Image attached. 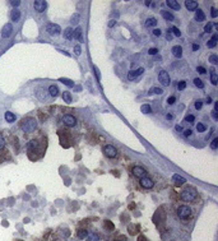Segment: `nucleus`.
<instances>
[{
  "label": "nucleus",
  "mask_w": 218,
  "mask_h": 241,
  "mask_svg": "<svg viewBox=\"0 0 218 241\" xmlns=\"http://www.w3.org/2000/svg\"><path fill=\"white\" fill-rule=\"evenodd\" d=\"M198 197V193L194 188H186L181 191V199L184 202H194Z\"/></svg>",
  "instance_id": "f257e3e1"
},
{
  "label": "nucleus",
  "mask_w": 218,
  "mask_h": 241,
  "mask_svg": "<svg viewBox=\"0 0 218 241\" xmlns=\"http://www.w3.org/2000/svg\"><path fill=\"white\" fill-rule=\"evenodd\" d=\"M37 127V121L33 118H28L22 123V130L24 133H32Z\"/></svg>",
  "instance_id": "f03ea898"
},
{
  "label": "nucleus",
  "mask_w": 218,
  "mask_h": 241,
  "mask_svg": "<svg viewBox=\"0 0 218 241\" xmlns=\"http://www.w3.org/2000/svg\"><path fill=\"white\" fill-rule=\"evenodd\" d=\"M190 214H191V208L189 207V206H181V207L177 208V216L180 218L185 219V218H187Z\"/></svg>",
  "instance_id": "7ed1b4c3"
},
{
  "label": "nucleus",
  "mask_w": 218,
  "mask_h": 241,
  "mask_svg": "<svg viewBox=\"0 0 218 241\" xmlns=\"http://www.w3.org/2000/svg\"><path fill=\"white\" fill-rule=\"evenodd\" d=\"M103 153H105V156L109 157V158H113V157H116L117 155V151L116 148L111 146V144H109V146H105L103 147Z\"/></svg>",
  "instance_id": "20e7f679"
},
{
  "label": "nucleus",
  "mask_w": 218,
  "mask_h": 241,
  "mask_svg": "<svg viewBox=\"0 0 218 241\" xmlns=\"http://www.w3.org/2000/svg\"><path fill=\"white\" fill-rule=\"evenodd\" d=\"M158 81L162 85H168L170 84V75L166 70H161L158 74Z\"/></svg>",
  "instance_id": "39448f33"
},
{
  "label": "nucleus",
  "mask_w": 218,
  "mask_h": 241,
  "mask_svg": "<svg viewBox=\"0 0 218 241\" xmlns=\"http://www.w3.org/2000/svg\"><path fill=\"white\" fill-rule=\"evenodd\" d=\"M46 31L49 32L50 35H59V33L61 32L60 27H59L58 24H55V23H49V24H47Z\"/></svg>",
  "instance_id": "423d86ee"
},
{
  "label": "nucleus",
  "mask_w": 218,
  "mask_h": 241,
  "mask_svg": "<svg viewBox=\"0 0 218 241\" xmlns=\"http://www.w3.org/2000/svg\"><path fill=\"white\" fill-rule=\"evenodd\" d=\"M63 123L66 125V127H74L75 123H77V120H75V118L73 116V115H64V116H63Z\"/></svg>",
  "instance_id": "0eeeda50"
},
{
  "label": "nucleus",
  "mask_w": 218,
  "mask_h": 241,
  "mask_svg": "<svg viewBox=\"0 0 218 241\" xmlns=\"http://www.w3.org/2000/svg\"><path fill=\"white\" fill-rule=\"evenodd\" d=\"M33 6H35V9L37 12H43L45 9L47 8V3L45 2V0H36V2L33 3Z\"/></svg>",
  "instance_id": "6e6552de"
},
{
  "label": "nucleus",
  "mask_w": 218,
  "mask_h": 241,
  "mask_svg": "<svg viewBox=\"0 0 218 241\" xmlns=\"http://www.w3.org/2000/svg\"><path fill=\"white\" fill-rule=\"evenodd\" d=\"M140 185L143 186L144 189H150V188H153V185H154V182H153V180L152 179H149V177H142L140 179Z\"/></svg>",
  "instance_id": "1a4fd4ad"
},
{
  "label": "nucleus",
  "mask_w": 218,
  "mask_h": 241,
  "mask_svg": "<svg viewBox=\"0 0 218 241\" xmlns=\"http://www.w3.org/2000/svg\"><path fill=\"white\" fill-rule=\"evenodd\" d=\"M133 173L137 176V177H144L146 176V173L147 171L143 168V167H140V166H135V167H133Z\"/></svg>",
  "instance_id": "9d476101"
},
{
  "label": "nucleus",
  "mask_w": 218,
  "mask_h": 241,
  "mask_svg": "<svg viewBox=\"0 0 218 241\" xmlns=\"http://www.w3.org/2000/svg\"><path fill=\"white\" fill-rule=\"evenodd\" d=\"M12 32H13V27H12V24L10 23H6L4 27H3V30H2V36L3 37H9L12 35Z\"/></svg>",
  "instance_id": "9b49d317"
},
{
  "label": "nucleus",
  "mask_w": 218,
  "mask_h": 241,
  "mask_svg": "<svg viewBox=\"0 0 218 241\" xmlns=\"http://www.w3.org/2000/svg\"><path fill=\"white\" fill-rule=\"evenodd\" d=\"M185 6H186L187 10L193 12V10H196L199 4H198V2H194V0H186V2H185Z\"/></svg>",
  "instance_id": "f8f14e48"
},
{
  "label": "nucleus",
  "mask_w": 218,
  "mask_h": 241,
  "mask_svg": "<svg viewBox=\"0 0 218 241\" xmlns=\"http://www.w3.org/2000/svg\"><path fill=\"white\" fill-rule=\"evenodd\" d=\"M172 180H174V182H175V185H177V186L185 184V181H186L185 177L180 176V175H174V176H172Z\"/></svg>",
  "instance_id": "ddd939ff"
},
{
  "label": "nucleus",
  "mask_w": 218,
  "mask_h": 241,
  "mask_svg": "<svg viewBox=\"0 0 218 241\" xmlns=\"http://www.w3.org/2000/svg\"><path fill=\"white\" fill-rule=\"evenodd\" d=\"M10 18H12V21L18 22L21 19V12L18 10V9H13L12 13H10Z\"/></svg>",
  "instance_id": "4468645a"
},
{
  "label": "nucleus",
  "mask_w": 218,
  "mask_h": 241,
  "mask_svg": "<svg viewBox=\"0 0 218 241\" xmlns=\"http://www.w3.org/2000/svg\"><path fill=\"white\" fill-rule=\"evenodd\" d=\"M172 55L175 57H181V55H183V47L181 46H174L172 47Z\"/></svg>",
  "instance_id": "2eb2a0df"
},
{
  "label": "nucleus",
  "mask_w": 218,
  "mask_h": 241,
  "mask_svg": "<svg viewBox=\"0 0 218 241\" xmlns=\"http://www.w3.org/2000/svg\"><path fill=\"white\" fill-rule=\"evenodd\" d=\"M74 36H75V38H77V40H78L80 44L84 42V38H83V33H82V28H80V27H78L77 30H75Z\"/></svg>",
  "instance_id": "dca6fc26"
},
{
  "label": "nucleus",
  "mask_w": 218,
  "mask_h": 241,
  "mask_svg": "<svg viewBox=\"0 0 218 241\" xmlns=\"http://www.w3.org/2000/svg\"><path fill=\"white\" fill-rule=\"evenodd\" d=\"M49 93H50L51 97H56V96L59 94V88H58V85H55V84L50 85V87H49Z\"/></svg>",
  "instance_id": "f3484780"
},
{
  "label": "nucleus",
  "mask_w": 218,
  "mask_h": 241,
  "mask_svg": "<svg viewBox=\"0 0 218 241\" xmlns=\"http://www.w3.org/2000/svg\"><path fill=\"white\" fill-rule=\"evenodd\" d=\"M204 19H205V15H204L203 10H202V9H196V13H195V21H198V22H203Z\"/></svg>",
  "instance_id": "a211bd4d"
},
{
  "label": "nucleus",
  "mask_w": 218,
  "mask_h": 241,
  "mask_svg": "<svg viewBox=\"0 0 218 241\" xmlns=\"http://www.w3.org/2000/svg\"><path fill=\"white\" fill-rule=\"evenodd\" d=\"M64 37L66 38V40H72V38L74 37V31H73V28L69 27V28H66L65 32H64Z\"/></svg>",
  "instance_id": "6ab92c4d"
},
{
  "label": "nucleus",
  "mask_w": 218,
  "mask_h": 241,
  "mask_svg": "<svg viewBox=\"0 0 218 241\" xmlns=\"http://www.w3.org/2000/svg\"><path fill=\"white\" fill-rule=\"evenodd\" d=\"M15 115L14 114H12L10 111H8V112H5V120L8 121V123H14L15 121Z\"/></svg>",
  "instance_id": "aec40b11"
},
{
  "label": "nucleus",
  "mask_w": 218,
  "mask_h": 241,
  "mask_svg": "<svg viewBox=\"0 0 218 241\" xmlns=\"http://www.w3.org/2000/svg\"><path fill=\"white\" fill-rule=\"evenodd\" d=\"M216 45H217V35H213L211 40L207 42V46L209 47V49H212V47H216Z\"/></svg>",
  "instance_id": "412c9836"
},
{
  "label": "nucleus",
  "mask_w": 218,
  "mask_h": 241,
  "mask_svg": "<svg viewBox=\"0 0 218 241\" xmlns=\"http://www.w3.org/2000/svg\"><path fill=\"white\" fill-rule=\"evenodd\" d=\"M167 5L170 8L175 9V10H179V9H180V4L177 2H175V0H167Z\"/></svg>",
  "instance_id": "4be33fe9"
},
{
  "label": "nucleus",
  "mask_w": 218,
  "mask_h": 241,
  "mask_svg": "<svg viewBox=\"0 0 218 241\" xmlns=\"http://www.w3.org/2000/svg\"><path fill=\"white\" fill-rule=\"evenodd\" d=\"M161 14H162V17L165 18V19H167V21H174V15L171 14V13H170V12H166V10H162V12H161Z\"/></svg>",
  "instance_id": "5701e85b"
},
{
  "label": "nucleus",
  "mask_w": 218,
  "mask_h": 241,
  "mask_svg": "<svg viewBox=\"0 0 218 241\" xmlns=\"http://www.w3.org/2000/svg\"><path fill=\"white\" fill-rule=\"evenodd\" d=\"M63 100H64L66 103H70V102H72V94H70L68 91H65V92L63 93Z\"/></svg>",
  "instance_id": "b1692460"
},
{
  "label": "nucleus",
  "mask_w": 218,
  "mask_h": 241,
  "mask_svg": "<svg viewBox=\"0 0 218 241\" xmlns=\"http://www.w3.org/2000/svg\"><path fill=\"white\" fill-rule=\"evenodd\" d=\"M156 24H157V19L156 18H148L146 21V26L147 27H153Z\"/></svg>",
  "instance_id": "393cba45"
},
{
  "label": "nucleus",
  "mask_w": 218,
  "mask_h": 241,
  "mask_svg": "<svg viewBox=\"0 0 218 241\" xmlns=\"http://www.w3.org/2000/svg\"><path fill=\"white\" fill-rule=\"evenodd\" d=\"M77 236H78L79 239H86V237L88 236V231H86V230H79L78 234H77Z\"/></svg>",
  "instance_id": "a878e982"
},
{
  "label": "nucleus",
  "mask_w": 218,
  "mask_h": 241,
  "mask_svg": "<svg viewBox=\"0 0 218 241\" xmlns=\"http://www.w3.org/2000/svg\"><path fill=\"white\" fill-rule=\"evenodd\" d=\"M140 110H142V112H143V114H150V111H152V109H150L149 105H143L140 107Z\"/></svg>",
  "instance_id": "bb28decb"
},
{
  "label": "nucleus",
  "mask_w": 218,
  "mask_h": 241,
  "mask_svg": "<svg viewBox=\"0 0 218 241\" xmlns=\"http://www.w3.org/2000/svg\"><path fill=\"white\" fill-rule=\"evenodd\" d=\"M59 81H60L61 83L66 84V85H69V87H73V85H74V82H73V81H70V79H66V78H60Z\"/></svg>",
  "instance_id": "cd10ccee"
},
{
  "label": "nucleus",
  "mask_w": 218,
  "mask_h": 241,
  "mask_svg": "<svg viewBox=\"0 0 218 241\" xmlns=\"http://www.w3.org/2000/svg\"><path fill=\"white\" fill-rule=\"evenodd\" d=\"M211 82H212V84L213 85H217V83H218V77H217V74L212 70V77H211Z\"/></svg>",
  "instance_id": "c85d7f7f"
},
{
  "label": "nucleus",
  "mask_w": 218,
  "mask_h": 241,
  "mask_svg": "<svg viewBox=\"0 0 218 241\" xmlns=\"http://www.w3.org/2000/svg\"><path fill=\"white\" fill-rule=\"evenodd\" d=\"M153 93H157V94H162V93H163V91L161 89V88H157V87H153V88L149 91V94H153Z\"/></svg>",
  "instance_id": "c756f323"
},
{
  "label": "nucleus",
  "mask_w": 218,
  "mask_h": 241,
  "mask_svg": "<svg viewBox=\"0 0 218 241\" xmlns=\"http://www.w3.org/2000/svg\"><path fill=\"white\" fill-rule=\"evenodd\" d=\"M194 84H195V87H198V88H203V87H204L203 82L199 79V78H195V79H194Z\"/></svg>",
  "instance_id": "7c9ffc66"
},
{
  "label": "nucleus",
  "mask_w": 218,
  "mask_h": 241,
  "mask_svg": "<svg viewBox=\"0 0 218 241\" xmlns=\"http://www.w3.org/2000/svg\"><path fill=\"white\" fill-rule=\"evenodd\" d=\"M87 237H89V241H97L98 240V235H96L94 232H88V236Z\"/></svg>",
  "instance_id": "2f4dec72"
},
{
  "label": "nucleus",
  "mask_w": 218,
  "mask_h": 241,
  "mask_svg": "<svg viewBox=\"0 0 218 241\" xmlns=\"http://www.w3.org/2000/svg\"><path fill=\"white\" fill-rule=\"evenodd\" d=\"M170 31H171L175 36H181V32H180V30H179V28H176V27H171V30H170Z\"/></svg>",
  "instance_id": "473e14b6"
},
{
  "label": "nucleus",
  "mask_w": 218,
  "mask_h": 241,
  "mask_svg": "<svg viewBox=\"0 0 218 241\" xmlns=\"http://www.w3.org/2000/svg\"><path fill=\"white\" fill-rule=\"evenodd\" d=\"M135 78H137L135 72H129V73H128V79H129V81H134Z\"/></svg>",
  "instance_id": "72a5a7b5"
},
{
  "label": "nucleus",
  "mask_w": 218,
  "mask_h": 241,
  "mask_svg": "<svg viewBox=\"0 0 218 241\" xmlns=\"http://www.w3.org/2000/svg\"><path fill=\"white\" fill-rule=\"evenodd\" d=\"M196 130H198V131H200V133H202V131H204V130H205V125H204V124H202V123H198V125H196Z\"/></svg>",
  "instance_id": "f704fd0d"
},
{
  "label": "nucleus",
  "mask_w": 218,
  "mask_h": 241,
  "mask_svg": "<svg viewBox=\"0 0 218 241\" xmlns=\"http://www.w3.org/2000/svg\"><path fill=\"white\" fill-rule=\"evenodd\" d=\"M78 21H79V15H78V14H74V15H73V18L70 19L72 24H77V23H78Z\"/></svg>",
  "instance_id": "c9c22d12"
},
{
  "label": "nucleus",
  "mask_w": 218,
  "mask_h": 241,
  "mask_svg": "<svg viewBox=\"0 0 218 241\" xmlns=\"http://www.w3.org/2000/svg\"><path fill=\"white\" fill-rule=\"evenodd\" d=\"M209 61L212 63V64H218V57H217V55H211V57H209Z\"/></svg>",
  "instance_id": "e433bc0d"
},
{
  "label": "nucleus",
  "mask_w": 218,
  "mask_h": 241,
  "mask_svg": "<svg viewBox=\"0 0 218 241\" xmlns=\"http://www.w3.org/2000/svg\"><path fill=\"white\" fill-rule=\"evenodd\" d=\"M211 147H212V149H217V147H218V138H214V139L212 140Z\"/></svg>",
  "instance_id": "4c0bfd02"
},
{
  "label": "nucleus",
  "mask_w": 218,
  "mask_h": 241,
  "mask_svg": "<svg viewBox=\"0 0 218 241\" xmlns=\"http://www.w3.org/2000/svg\"><path fill=\"white\" fill-rule=\"evenodd\" d=\"M185 87H186V83H185L184 81H181V82H179V84H177V88H179L180 91H183V89H185Z\"/></svg>",
  "instance_id": "58836bf2"
},
{
  "label": "nucleus",
  "mask_w": 218,
  "mask_h": 241,
  "mask_svg": "<svg viewBox=\"0 0 218 241\" xmlns=\"http://www.w3.org/2000/svg\"><path fill=\"white\" fill-rule=\"evenodd\" d=\"M212 28H213V23H208V24H205V27H204V31H205V32H211Z\"/></svg>",
  "instance_id": "ea45409f"
},
{
  "label": "nucleus",
  "mask_w": 218,
  "mask_h": 241,
  "mask_svg": "<svg viewBox=\"0 0 218 241\" xmlns=\"http://www.w3.org/2000/svg\"><path fill=\"white\" fill-rule=\"evenodd\" d=\"M74 52H75V55H80V52H82L80 45H75V47H74Z\"/></svg>",
  "instance_id": "a19ab883"
},
{
  "label": "nucleus",
  "mask_w": 218,
  "mask_h": 241,
  "mask_svg": "<svg viewBox=\"0 0 218 241\" xmlns=\"http://www.w3.org/2000/svg\"><path fill=\"white\" fill-rule=\"evenodd\" d=\"M167 102H168V105H174L176 102V97H175V96H171V97L167 100Z\"/></svg>",
  "instance_id": "79ce46f5"
},
{
  "label": "nucleus",
  "mask_w": 218,
  "mask_h": 241,
  "mask_svg": "<svg viewBox=\"0 0 218 241\" xmlns=\"http://www.w3.org/2000/svg\"><path fill=\"white\" fill-rule=\"evenodd\" d=\"M211 14H212L213 18L217 17V9H216V6H212V8H211Z\"/></svg>",
  "instance_id": "37998d69"
},
{
  "label": "nucleus",
  "mask_w": 218,
  "mask_h": 241,
  "mask_svg": "<svg viewBox=\"0 0 218 241\" xmlns=\"http://www.w3.org/2000/svg\"><path fill=\"white\" fill-rule=\"evenodd\" d=\"M202 106H203V102H200V101H196L195 102V109L196 110H202Z\"/></svg>",
  "instance_id": "c03bdc74"
},
{
  "label": "nucleus",
  "mask_w": 218,
  "mask_h": 241,
  "mask_svg": "<svg viewBox=\"0 0 218 241\" xmlns=\"http://www.w3.org/2000/svg\"><path fill=\"white\" fill-rule=\"evenodd\" d=\"M194 119H195L194 115H187L186 116V121H189V123H194Z\"/></svg>",
  "instance_id": "a18cd8bd"
},
{
  "label": "nucleus",
  "mask_w": 218,
  "mask_h": 241,
  "mask_svg": "<svg viewBox=\"0 0 218 241\" xmlns=\"http://www.w3.org/2000/svg\"><path fill=\"white\" fill-rule=\"evenodd\" d=\"M196 70H198V73H200V74H205L207 73V70L203 68V66H198Z\"/></svg>",
  "instance_id": "49530a36"
},
{
  "label": "nucleus",
  "mask_w": 218,
  "mask_h": 241,
  "mask_svg": "<svg viewBox=\"0 0 218 241\" xmlns=\"http://www.w3.org/2000/svg\"><path fill=\"white\" fill-rule=\"evenodd\" d=\"M105 227H109L110 230H113V225L110 222V221H105Z\"/></svg>",
  "instance_id": "de8ad7c7"
},
{
  "label": "nucleus",
  "mask_w": 218,
  "mask_h": 241,
  "mask_svg": "<svg viewBox=\"0 0 218 241\" xmlns=\"http://www.w3.org/2000/svg\"><path fill=\"white\" fill-rule=\"evenodd\" d=\"M157 52H158V50L156 49V47H153V49H149V50H148V54H149V55H154V54H157Z\"/></svg>",
  "instance_id": "09e8293b"
},
{
  "label": "nucleus",
  "mask_w": 218,
  "mask_h": 241,
  "mask_svg": "<svg viewBox=\"0 0 218 241\" xmlns=\"http://www.w3.org/2000/svg\"><path fill=\"white\" fill-rule=\"evenodd\" d=\"M4 146H5V140H4L3 137H0V149H3Z\"/></svg>",
  "instance_id": "8fccbe9b"
},
{
  "label": "nucleus",
  "mask_w": 218,
  "mask_h": 241,
  "mask_svg": "<svg viewBox=\"0 0 218 241\" xmlns=\"http://www.w3.org/2000/svg\"><path fill=\"white\" fill-rule=\"evenodd\" d=\"M212 118H213V120H218V112L217 111H212Z\"/></svg>",
  "instance_id": "3c124183"
},
{
  "label": "nucleus",
  "mask_w": 218,
  "mask_h": 241,
  "mask_svg": "<svg viewBox=\"0 0 218 241\" xmlns=\"http://www.w3.org/2000/svg\"><path fill=\"white\" fill-rule=\"evenodd\" d=\"M166 38H167L168 41H171V40H172V35H171V31H168V32H167V36H166Z\"/></svg>",
  "instance_id": "603ef678"
},
{
  "label": "nucleus",
  "mask_w": 218,
  "mask_h": 241,
  "mask_svg": "<svg viewBox=\"0 0 218 241\" xmlns=\"http://www.w3.org/2000/svg\"><path fill=\"white\" fill-rule=\"evenodd\" d=\"M184 135H185V137H189V135H191V130H190V129L185 130V131H184Z\"/></svg>",
  "instance_id": "864d4df0"
},
{
  "label": "nucleus",
  "mask_w": 218,
  "mask_h": 241,
  "mask_svg": "<svg viewBox=\"0 0 218 241\" xmlns=\"http://www.w3.org/2000/svg\"><path fill=\"white\" fill-rule=\"evenodd\" d=\"M143 72H144V69H143V68H139V69H138V70L135 72V74H137V77H138V75H140V74H142V73H143Z\"/></svg>",
  "instance_id": "5fc2aeb1"
},
{
  "label": "nucleus",
  "mask_w": 218,
  "mask_h": 241,
  "mask_svg": "<svg viewBox=\"0 0 218 241\" xmlns=\"http://www.w3.org/2000/svg\"><path fill=\"white\" fill-rule=\"evenodd\" d=\"M153 35H154V36H161V31L158 30V28H156V30L153 31Z\"/></svg>",
  "instance_id": "6e6d98bb"
},
{
  "label": "nucleus",
  "mask_w": 218,
  "mask_h": 241,
  "mask_svg": "<svg viewBox=\"0 0 218 241\" xmlns=\"http://www.w3.org/2000/svg\"><path fill=\"white\" fill-rule=\"evenodd\" d=\"M10 4H12L13 6H14V5L17 6V5H19V4H21V2H19V0H15V2H10Z\"/></svg>",
  "instance_id": "4d7b16f0"
},
{
  "label": "nucleus",
  "mask_w": 218,
  "mask_h": 241,
  "mask_svg": "<svg viewBox=\"0 0 218 241\" xmlns=\"http://www.w3.org/2000/svg\"><path fill=\"white\" fill-rule=\"evenodd\" d=\"M115 24H116V21H110L109 22V27H113Z\"/></svg>",
  "instance_id": "13d9d810"
},
{
  "label": "nucleus",
  "mask_w": 218,
  "mask_h": 241,
  "mask_svg": "<svg viewBox=\"0 0 218 241\" xmlns=\"http://www.w3.org/2000/svg\"><path fill=\"white\" fill-rule=\"evenodd\" d=\"M175 129H176V131H179V133H180V131H183V128L180 127V125H176V127H175Z\"/></svg>",
  "instance_id": "bf43d9fd"
},
{
  "label": "nucleus",
  "mask_w": 218,
  "mask_h": 241,
  "mask_svg": "<svg viewBox=\"0 0 218 241\" xmlns=\"http://www.w3.org/2000/svg\"><path fill=\"white\" fill-rule=\"evenodd\" d=\"M196 50H199V45L194 44V45H193V51H196Z\"/></svg>",
  "instance_id": "052dcab7"
},
{
  "label": "nucleus",
  "mask_w": 218,
  "mask_h": 241,
  "mask_svg": "<svg viewBox=\"0 0 218 241\" xmlns=\"http://www.w3.org/2000/svg\"><path fill=\"white\" fill-rule=\"evenodd\" d=\"M166 119H167V120H172V115H171V114H167V115H166Z\"/></svg>",
  "instance_id": "680f3d73"
},
{
  "label": "nucleus",
  "mask_w": 218,
  "mask_h": 241,
  "mask_svg": "<svg viewBox=\"0 0 218 241\" xmlns=\"http://www.w3.org/2000/svg\"><path fill=\"white\" fill-rule=\"evenodd\" d=\"M217 110H218V102L214 103V111H217Z\"/></svg>",
  "instance_id": "e2e57ef3"
},
{
  "label": "nucleus",
  "mask_w": 218,
  "mask_h": 241,
  "mask_svg": "<svg viewBox=\"0 0 218 241\" xmlns=\"http://www.w3.org/2000/svg\"><path fill=\"white\" fill-rule=\"evenodd\" d=\"M211 102H212V98L208 97V98H207V103H211Z\"/></svg>",
  "instance_id": "0e129e2a"
},
{
  "label": "nucleus",
  "mask_w": 218,
  "mask_h": 241,
  "mask_svg": "<svg viewBox=\"0 0 218 241\" xmlns=\"http://www.w3.org/2000/svg\"><path fill=\"white\" fill-rule=\"evenodd\" d=\"M117 241H126L125 239H120V240H117Z\"/></svg>",
  "instance_id": "69168bd1"
}]
</instances>
